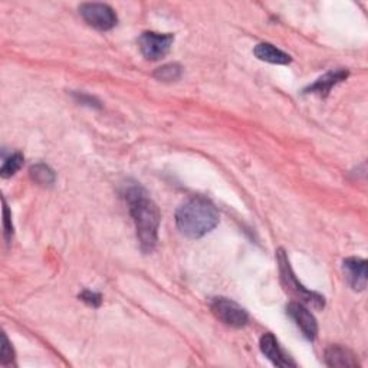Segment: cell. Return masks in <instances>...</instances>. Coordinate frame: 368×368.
<instances>
[{"label": "cell", "mask_w": 368, "mask_h": 368, "mask_svg": "<svg viewBox=\"0 0 368 368\" xmlns=\"http://www.w3.org/2000/svg\"><path fill=\"white\" fill-rule=\"evenodd\" d=\"M344 274L355 291H364L367 286V262L361 257H348L342 264Z\"/></svg>", "instance_id": "9"}, {"label": "cell", "mask_w": 368, "mask_h": 368, "mask_svg": "<svg viewBox=\"0 0 368 368\" xmlns=\"http://www.w3.org/2000/svg\"><path fill=\"white\" fill-rule=\"evenodd\" d=\"M176 223L186 238L200 239L219 225V212L213 203L194 197L179 207Z\"/></svg>", "instance_id": "2"}, {"label": "cell", "mask_w": 368, "mask_h": 368, "mask_svg": "<svg viewBox=\"0 0 368 368\" xmlns=\"http://www.w3.org/2000/svg\"><path fill=\"white\" fill-rule=\"evenodd\" d=\"M253 54L260 61L277 64V65H286L292 61V58L288 54H285L284 50L274 46L272 43H267V42L256 45V48L253 49Z\"/></svg>", "instance_id": "12"}, {"label": "cell", "mask_w": 368, "mask_h": 368, "mask_svg": "<svg viewBox=\"0 0 368 368\" xmlns=\"http://www.w3.org/2000/svg\"><path fill=\"white\" fill-rule=\"evenodd\" d=\"M79 13L89 26L98 30H110L118 22L114 9L104 4H84L79 8Z\"/></svg>", "instance_id": "6"}, {"label": "cell", "mask_w": 368, "mask_h": 368, "mask_svg": "<svg viewBox=\"0 0 368 368\" xmlns=\"http://www.w3.org/2000/svg\"><path fill=\"white\" fill-rule=\"evenodd\" d=\"M325 364L328 367H358L357 355L341 345H331L324 354Z\"/></svg>", "instance_id": "11"}, {"label": "cell", "mask_w": 368, "mask_h": 368, "mask_svg": "<svg viewBox=\"0 0 368 368\" xmlns=\"http://www.w3.org/2000/svg\"><path fill=\"white\" fill-rule=\"evenodd\" d=\"M124 197L128 203L130 215L135 225L141 250L144 253H150L155 247L157 239H159V207L155 206L147 191L138 184L127 186Z\"/></svg>", "instance_id": "1"}, {"label": "cell", "mask_w": 368, "mask_h": 368, "mask_svg": "<svg viewBox=\"0 0 368 368\" xmlns=\"http://www.w3.org/2000/svg\"><path fill=\"white\" fill-rule=\"evenodd\" d=\"M173 42V35L157 32H144L138 39L141 54L148 61H159L165 58L170 52Z\"/></svg>", "instance_id": "4"}, {"label": "cell", "mask_w": 368, "mask_h": 368, "mask_svg": "<svg viewBox=\"0 0 368 368\" xmlns=\"http://www.w3.org/2000/svg\"><path fill=\"white\" fill-rule=\"evenodd\" d=\"M4 215H5V236H6V240L9 242L12 239V235H13V226H12L9 208H8V204H6L5 200H4Z\"/></svg>", "instance_id": "17"}, {"label": "cell", "mask_w": 368, "mask_h": 368, "mask_svg": "<svg viewBox=\"0 0 368 368\" xmlns=\"http://www.w3.org/2000/svg\"><path fill=\"white\" fill-rule=\"evenodd\" d=\"M348 77V71L347 69H337V71H330L327 72L324 77H321L320 79L315 81L312 85H309L305 92L306 94H315V95H320V96H327L331 89L345 81Z\"/></svg>", "instance_id": "10"}, {"label": "cell", "mask_w": 368, "mask_h": 368, "mask_svg": "<svg viewBox=\"0 0 368 368\" xmlns=\"http://www.w3.org/2000/svg\"><path fill=\"white\" fill-rule=\"evenodd\" d=\"M286 313L291 320L299 327L303 337L309 341H313L318 334V324L313 315L302 302H291L286 306Z\"/></svg>", "instance_id": "7"}, {"label": "cell", "mask_w": 368, "mask_h": 368, "mask_svg": "<svg viewBox=\"0 0 368 368\" xmlns=\"http://www.w3.org/2000/svg\"><path fill=\"white\" fill-rule=\"evenodd\" d=\"M260 351L277 367H296V362L281 348L274 334H264L260 338Z\"/></svg>", "instance_id": "8"}, {"label": "cell", "mask_w": 368, "mask_h": 368, "mask_svg": "<svg viewBox=\"0 0 368 368\" xmlns=\"http://www.w3.org/2000/svg\"><path fill=\"white\" fill-rule=\"evenodd\" d=\"M23 165V155L21 152H15V154H11L8 159H5L4 162V166H2V177L4 179H8V177H12Z\"/></svg>", "instance_id": "15"}, {"label": "cell", "mask_w": 368, "mask_h": 368, "mask_svg": "<svg viewBox=\"0 0 368 368\" xmlns=\"http://www.w3.org/2000/svg\"><path fill=\"white\" fill-rule=\"evenodd\" d=\"M215 317L225 325L232 328H242L247 324V312L235 301L228 298H215L210 305Z\"/></svg>", "instance_id": "5"}, {"label": "cell", "mask_w": 368, "mask_h": 368, "mask_svg": "<svg viewBox=\"0 0 368 368\" xmlns=\"http://www.w3.org/2000/svg\"><path fill=\"white\" fill-rule=\"evenodd\" d=\"M13 359V350L12 345L9 344L8 337L4 334V345H2V364L6 365L9 361Z\"/></svg>", "instance_id": "18"}, {"label": "cell", "mask_w": 368, "mask_h": 368, "mask_svg": "<svg viewBox=\"0 0 368 368\" xmlns=\"http://www.w3.org/2000/svg\"><path fill=\"white\" fill-rule=\"evenodd\" d=\"M154 77L163 82H174L182 77V68L177 64H169L157 69Z\"/></svg>", "instance_id": "14"}, {"label": "cell", "mask_w": 368, "mask_h": 368, "mask_svg": "<svg viewBox=\"0 0 368 368\" xmlns=\"http://www.w3.org/2000/svg\"><path fill=\"white\" fill-rule=\"evenodd\" d=\"M277 257H278V265H279V274H281V282L285 288V291L288 294H291L295 299H298L302 303H309L313 308H324L325 301L324 296H321L317 292H312L309 289H306L295 277L291 264L288 260V256L285 253L284 249H278L277 252Z\"/></svg>", "instance_id": "3"}, {"label": "cell", "mask_w": 368, "mask_h": 368, "mask_svg": "<svg viewBox=\"0 0 368 368\" xmlns=\"http://www.w3.org/2000/svg\"><path fill=\"white\" fill-rule=\"evenodd\" d=\"M79 298H81L85 303L94 306V308L99 306L101 302H102L101 295H99V294H95V292H91V291H84V292L79 295Z\"/></svg>", "instance_id": "16"}, {"label": "cell", "mask_w": 368, "mask_h": 368, "mask_svg": "<svg viewBox=\"0 0 368 368\" xmlns=\"http://www.w3.org/2000/svg\"><path fill=\"white\" fill-rule=\"evenodd\" d=\"M29 173H30L32 180H33L36 184L43 186V187H50L52 184L55 183V179H57L55 172L52 170L49 166L43 165V163H38V165L32 166L30 170H29Z\"/></svg>", "instance_id": "13"}]
</instances>
